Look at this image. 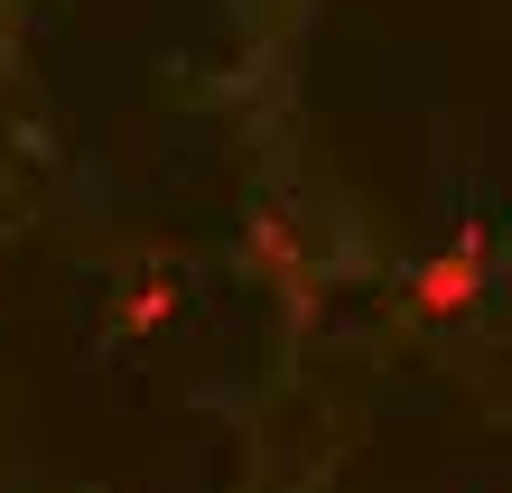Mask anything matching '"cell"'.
Here are the masks:
<instances>
[{
  "label": "cell",
  "mask_w": 512,
  "mask_h": 493,
  "mask_svg": "<svg viewBox=\"0 0 512 493\" xmlns=\"http://www.w3.org/2000/svg\"><path fill=\"white\" fill-rule=\"evenodd\" d=\"M252 252H261V261H289V224H280V214H261V233H252Z\"/></svg>",
  "instance_id": "3957f363"
},
{
  "label": "cell",
  "mask_w": 512,
  "mask_h": 493,
  "mask_svg": "<svg viewBox=\"0 0 512 493\" xmlns=\"http://www.w3.org/2000/svg\"><path fill=\"white\" fill-rule=\"evenodd\" d=\"M410 298H419V317H466L475 298H485V224H466L447 252L410 280Z\"/></svg>",
  "instance_id": "6da1fadb"
},
{
  "label": "cell",
  "mask_w": 512,
  "mask_h": 493,
  "mask_svg": "<svg viewBox=\"0 0 512 493\" xmlns=\"http://www.w3.org/2000/svg\"><path fill=\"white\" fill-rule=\"evenodd\" d=\"M168 317H177V280H168V270H149V280L131 289V307H122V326L149 335V326H168Z\"/></svg>",
  "instance_id": "7a4b0ae2"
}]
</instances>
